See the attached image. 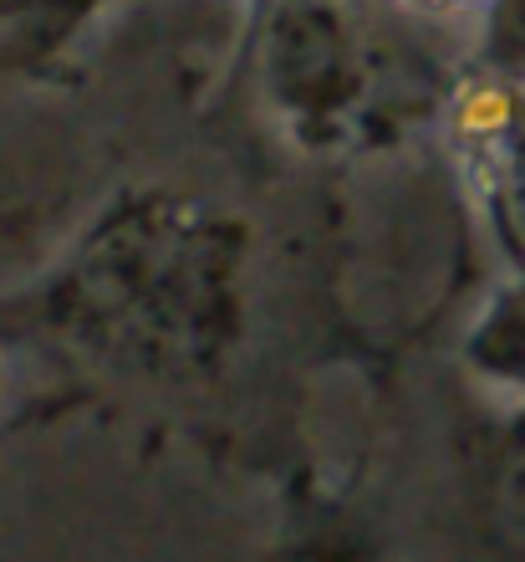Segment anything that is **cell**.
Instances as JSON below:
<instances>
[{
  "label": "cell",
  "instance_id": "obj_1",
  "mask_svg": "<svg viewBox=\"0 0 525 562\" xmlns=\"http://www.w3.org/2000/svg\"><path fill=\"white\" fill-rule=\"evenodd\" d=\"M515 113H521V98H515L511 82L475 77V82L459 88V98H454V108H449V134L459 148L484 154V148L505 144V134L515 128Z\"/></svg>",
  "mask_w": 525,
  "mask_h": 562
},
{
  "label": "cell",
  "instance_id": "obj_2",
  "mask_svg": "<svg viewBox=\"0 0 525 562\" xmlns=\"http://www.w3.org/2000/svg\"><path fill=\"white\" fill-rule=\"evenodd\" d=\"M419 5H429V11H454L459 0H419Z\"/></svg>",
  "mask_w": 525,
  "mask_h": 562
}]
</instances>
